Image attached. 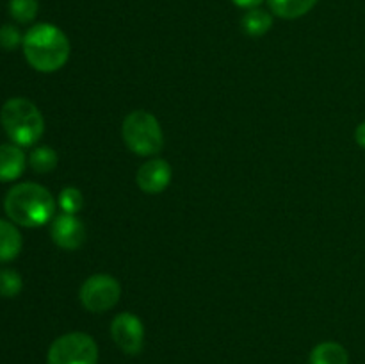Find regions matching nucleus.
<instances>
[{"instance_id":"obj_1","label":"nucleus","mask_w":365,"mask_h":364,"mask_svg":"<svg viewBox=\"0 0 365 364\" xmlns=\"http://www.w3.org/2000/svg\"><path fill=\"white\" fill-rule=\"evenodd\" d=\"M24 56L41 74L61 70L70 59V39L52 24H36L24 36Z\"/></svg>"},{"instance_id":"obj_13","label":"nucleus","mask_w":365,"mask_h":364,"mask_svg":"<svg viewBox=\"0 0 365 364\" xmlns=\"http://www.w3.org/2000/svg\"><path fill=\"white\" fill-rule=\"evenodd\" d=\"M267 2H269V9L273 14L285 18V20H296L312 11L317 0H267Z\"/></svg>"},{"instance_id":"obj_16","label":"nucleus","mask_w":365,"mask_h":364,"mask_svg":"<svg viewBox=\"0 0 365 364\" xmlns=\"http://www.w3.org/2000/svg\"><path fill=\"white\" fill-rule=\"evenodd\" d=\"M9 13L18 24H31L38 14V0H9Z\"/></svg>"},{"instance_id":"obj_5","label":"nucleus","mask_w":365,"mask_h":364,"mask_svg":"<svg viewBox=\"0 0 365 364\" xmlns=\"http://www.w3.org/2000/svg\"><path fill=\"white\" fill-rule=\"evenodd\" d=\"M98 346L84 332H68L50 345L46 364H96Z\"/></svg>"},{"instance_id":"obj_21","label":"nucleus","mask_w":365,"mask_h":364,"mask_svg":"<svg viewBox=\"0 0 365 364\" xmlns=\"http://www.w3.org/2000/svg\"><path fill=\"white\" fill-rule=\"evenodd\" d=\"M355 139H356V143H359V145L362 146V148H365V121H362V123H360L359 127H356Z\"/></svg>"},{"instance_id":"obj_17","label":"nucleus","mask_w":365,"mask_h":364,"mask_svg":"<svg viewBox=\"0 0 365 364\" xmlns=\"http://www.w3.org/2000/svg\"><path fill=\"white\" fill-rule=\"evenodd\" d=\"M24 288L20 273L11 268H2L0 270V296L4 298H14Z\"/></svg>"},{"instance_id":"obj_8","label":"nucleus","mask_w":365,"mask_h":364,"mask_svg":"<svg viewBox=\"0 0 365 364\" xmlns=\"http://www.w3.org/2000/svg\"><path fill=\"white\" fill-rule=\"evenodd\" d=\"M50 236L53 243L64 250H77L86 241V227L75 214H59L52 220Z\"/></svg>"},{"instance_id":"obj_7","label":"nucleus","mask_w":365,"mask_h":364,"mask_svg":"<svg viewBox=\"0 0 365 364\" xmlns=\"http://www.w3.org/2000/svg\"><path fill=\"white\" fill-rule=\"evenodd\" d=\"M110 335L121 352L138 355L145 345V325L135 314L120 313L110 323Z\"/></svg>"},{"instance_id":"obj_3","label":"nucleus","mask_w":365,"mask_h":364,"mask_svg":"<svg viewBox=\"0 0 365 364\" xmlns=\"http://www.w3.org/2000/svg\"><path fill=\"white\" fill-rule=\"evenodd\" d=\"M0 123L7 138L18 146H32L45 132V120L34 102L21 96L9 98L0 111Z\"/></svg>"},{"instance_id":"obj_19","label":"nucleus","mask_w":365,"mask_h":364,"mask_svg":"<svg viewBox=\"0 0 365 364\" xmlns=\"http://www.w3.org/2000/svg\"><path fill=\"white\" fill-rule=\"evenodd\" d=\"M24 43V36L20 34L18 27L14 25H2L0 27V46L4 50H14Z\"/></svg>"},{"instance_id":"obj_9","label":"nucleus","mask_w":365,"mask_h":364,"mask_svg":"<svg viewBox=\"0 0 365 364\" xmlns=\"http://www.w3.org/2000/svg\"><path fill=\"white\" fill-rule=\"evenodd\" d=\"M135 182H138L139 189L148 195H155V193H163L164 189L170 186L171 182V166L168 161L153 157V159L146 161L135 173Z\"/></svg>"},{"instance_id":"obj_2","label":"nucleus","mask_w":365,"mask_h":364,"mask_svg":"<svg viewBox=\"0 0 365 364\" xmlns=\"http://www.w3.org/2000/svg\"><path fill=\"white\" fill-rule=\"evenodd\" d=\"M4 209L14 225L41 227L53 220L56 200L52 193L34 182H21L13 186L4 198Z\"/></svg>"},{"instance_id":"obj_6","label":"nucleus","mask_w":365,"mask_h":364,"mask_svg":"<svg viewBox=\"0 0 365 364\" xmlns=\"http://www.w3.org/2000/svg\"><path fill=\"white\" fill-rule=\"evenodd\" d=\"M120 282L106 273L91 275L78 291V300L89 313H106V310L113 309L120 302Z\"/></svg>"},{"instance_id":"obj_12","label":"nucleus","mask_w":365,"mask_h":364,"mask_svg":"<svg viewBox=\"0 0 365 364\" xmlns=\"http://www.w3.org/2000/svg\"><path fill=\"white\" fill-rule=\"evenodd\" d=\"M310 364H349V353L339 343L324 341L310 352Z\"/></svg>"},{"instance_id":"obj_20","label":"nucleus","mask_w":365,"mask_h":364,"mask_svg":"<svg viewBox=\"0 0 365 364\" xmlns=\"http://www.w3.org/2000/svg\"><path fill=\"white\" fill-rule=\"evenodd\" d=\"M232 2L242 9H253V7H259L264 0H232Z\"/></svg>"},{"instance_id":"obj_14","label":"nucleus","mask_w":365,"mask_h":364,"mask_svg":"<svg viewBox=\"0 0 365 364\" xmlns=\"http://www.w3.org/2000/svg\"><path fill=\"white\" fill-rule=\"evenodd\" d=\"M241 27L252 38H260L273 27V16L267 11L260 9V7H253V9H248L245 13L241 20Z\"/></svg>"},{"instance_id":"obj_18","label":"nucleus","mask_w":365,"mask_h":364,"mask_svg":"<svg viewBox=\"0 0 365 364\" xmlns=\"http://www.w3.org/2000/svg\"><path fill=\"white\" fill-rule=\"evenodd\" d=\"M61 211L66 214H77L78 211L84 207V196H82L81 189L77 188H64L59 193V198H57Z\"/></svg>"},{"instance_id":"obj_4","label":"nucleus","mask_w":365,"mask_h":364,"mask_svg":"<svg viewBox=\"0 0 365 364\" xmlns=\"http://www.w3.org/2000/svg\"><path fill=\"white\" fill-rule=\"evenodd\" d=\"M121 138L130 152L152 157L163 150L164 132L159 120L148 111H132L121 125Z\"/></svg>"},{"instance_id":"obj_10","label":"nucleus","mask_w":365,"mask_h":364,"mask_svg":"<svg viewBox=\"0 0 365 364\" xmlns=\"http://www.w3.org/2000/svg\"><path fill=\"white\" fill-rule=\"evenodd\" d=\"M27 157L18 145H0V182L16 181L25 170Z\"/></svg>"},{"instance_id":"obj_11","label":"nucleus","mask_w":365,"mask_h":364,"mask_svg":"<svg viewBox=\"0 0 365 364\" xmlns=\"http://www.w3.org/2000/svg\"><path fill=\"white\" fill-rule=\"evenodd\" d=\"M21 234L13 221L0 220V263L16 259L21 252Z\"/></svg>"},{"instance_id":"obj_15","label":"nucleus","mask_w":365,"mask_h":364,"mask_svg":"<svg viewBox=\"0 0 365 364\" xmlns=\"http://www.w3.org/2000/svg\"><path fill=\"white\" fill-rule=\"evenodd\" d=\"M29 164L36 173H48L57 166V152L50 146H38L29 156Z\"/></svg>"}]
</instances>
